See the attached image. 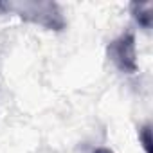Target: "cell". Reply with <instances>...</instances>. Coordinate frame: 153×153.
Masks as SVG:
<instances>
[{"instance_id": "obj_1", "label": "cell", "mask_w": 153, "mask_h": 153, "mask_svg": "<svg viewBox=\"0 0 153 153\" xmlns=\"http://www.w3.org/2000/svg\"><path fill=\"white\" fill-rule=\"evenodd\" d=\"M0 9L15 13L20 18L42 25L51 31H61L65 27V18L56 2L49 0H24V2H0Z\"/></svg>"}, {"instance_id": "obj_4", "label": "cell", "mask_w": 153, "mask_h": 153, "mask_svg": "<svg viewBox=\"0 0 153 153\" xmlns=\"http://www.w3.org/2000/svg\"><path fill=\"white\" fill-rule=\"evenodd\" d=\"M139 140L142 142L146 153L151 151V126L149 124H144L140 130H139Z\"/></svg>"}, {"instance_id": "obj_5", "label": "cell", "mask_w": 153, "mask_h": 153, "mask_svg": "<svg viewBox=\"0 0 153 153\" xmlns=\"http://www.w3.org/2000/svg\"><path fill=\"white\" fill-rule=\"evenodd\" d=\"M94 153H114L112 149H108V148H96L94 149Z\"/></svg>"}, {"instance_id": "obj_2", "label": "cell", "mask_w": 153, "mask_h": 153, "mask_svg": "<svg viewBox=\"0 0 153 153\" xmlns=\"http://www.w3.org/2000/svg\"><path fill=\"white\" fill-rule=\"evenodd\" d=\"M108 58L112 63L124 74L137 72V49H135V34L131 31H124L115 40L108 43Z\"/></svg>"}, {"instance_id": "obj_3", "label": "cell", "mask_w": 153, "mask_h": 153, "mask_svg": "<svg viewBox=\"0 0 153 153\" xmlns=\"http://www.w3.org/2000/svg\"><path fill=\"white\" fill-rule=\"evenodd\" d=\"M130 11H131V16L135 18V22L140 27L151 29V24H153V2H131Z\"/></svg>"}]
</instances>
